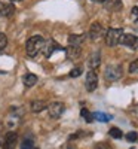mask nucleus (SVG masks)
Segmentation results:
<instances>
[{
	"label": "nucleus",
	"instance_id": "f3484780",
	"mask_svg": "<svg viewBox=\"0 0 138 149\" xmlns=\"http://www.w3.org/2000/svg\"><path fill=\"white\" fill-rule=\"evenodd\" d=\"M92 116H94V119H97V121H99V122H107V121L111 119L110 115L103 113V112H95V113H92Z\"/></svg>",
	"mask_w": 138,
	"mask_h": 149
},
{
	"label": "nucleus",
	"instance_id": "c756f323",
	"mask_svg": "<svg viewBox=\"0 0 138 149\" xmlns=\"http://www.w3.org/2000/svg\"><path fill=\"white\" fill-rule=\"evenodd\" d=\"M31 149H39V148H31Z\"/></svg>",
	"mask_w": 138,
	"mask_h": 149
},
{
	"label": "nucleus",
	"instance_id": "c85d7f7f",
	"mask_svg": "<svg viewBox=\"0 0 138 149\" xmlns=\"http://www.w3.org/2000/svg\"><path fill=\"white\" fill-rule=\"evenodd\" d=\"M12 2H21V0H12Z\"/></svg>",
	"mask_w": 138,
	"mask_h": 149
},
{
	"label": "nucleus",
	"instance_id": "ddd939ff",
	"mask_svg": "<svg viewBox=\"0 0 138 149\" xmlns=\"http://www.w3.org/2000/svg\"><path fill=\"white\" fill-rule=\"evenodd\" d=\"M104 5L107 10H117L122 8V0H106Z\"/></svg>",
	"mask_w": 138,
	"mask_h": 149
},
{
	"label": "nucleus",
	"instance_id": "20e7f679",
	"mask_svg": "<svg viewBox=\"0 0 138 149\" xmlns=\"http://www.w3.org/2000/svg\"><path fill=\"white\" fill-rule=\"evenodd\" d=\"M64 110H66V106H64V103H61V102H54V103H51L48 106V113L54 119L59 118L62 113H64Z\"/></svg>",
	"mask_w": 138,
	"mask_h": 149
},
{
	"label": "nucleus",
	"instance_id": "f03ea898",
	"mask_svg": "<svg viewBox=\"0 0 138 149\" xmlns=\"http://www.w3.org/2000/svg\"><path fill=\"white\" fill-rule=\"evenodd\" d=\"M122 36H123L122 29H108L106 31V43H107V46H116V45H119Z\"/></svg>",
	"mask_w": 138,
	"mask_h": 149
},
{
	"label": "nucleus",
	"instance_id": "bb28decb",
	"mask_svg": "<svg viewBox=\"0 0 138 149\" xmlns=\"http://www.w3.org/2000/svg\"><path fill=\"white\" fill-rule=\"evenodd\" d=\"M132 15L134 17H138V8H134L132 9Z\"/></svg>",
	"mask_w": 138,
	"mask_h": 149
},
{
	"label": "nucleus",
	"instance_id": "2eb2a0df",
	"mask_svg": "<svg viewBox=\"0 0 138 149\" xmlns=\"http://www.w3.org/2000/svg\"><path fill=\"white\" fill-rule=\"evenodd\" d=\"M24 85H26V86H28V88H30V86H33V85H36L37 84V76H36V74H33V73H27L26 74V76H24Z\"/></svg>",
	"mask_w": 138,
	"mask_h": 149
},
{
	"label": "nucleus",
	"instance_id": "b1692460",
	"mask_svg": "<svg viewBox=\"0 0 138 149\" xmlns=\"http://www.w3.org/2000/svg\"><path fill=\"white\" fill-rule=\"evenodd\" d=\"M137 139H138V134H137L135 131H131V133L126 134V140H128V142H135Z\"/></svg>",
	"mask_w": 138,
	"mask_h": 149
},
{
	"label": "nucleus",
	"instance_id": "dca6fc26",
	"mask_svg": "<svg viewBox=\"0 0 138 149\" xmlns=\"http://www.w3.org/2000/svg\"><path fill=\"white\" fill-rule=\"evenodd\" d=\"M99 63H101V58H99V52L92 54L91 58H89V67L94 70V69H97V67L99 66Z\"/></svg>",
	"mask_w": 138,
	"mask_h": 149
},
{
	"label": "nucleus",
	"instance_id": "39448f33",
	"mask_svg": "<svg viewBox=\"0 0 138 149\" xmlns=\"http://www.w3.org/2000/svg\"><path fill=\"white\" fill-rule=\"evenodd\" d=\"M85 86H86V90L92 93L97 90V86H98V76H97V73L94 70H89L86 74V81H85Z\"/></svg>",
	"mask_w": 138,
	"mask_h": 149
},
{
	"label": "nucleus",
	"instance_id": "412c9836",
	"mask_svg": "<svg viewBox=\"0 0 138 149\" xmlns=\"http://www.w3.org/2000/svg\"><path fill=\"white\" fill-rule=\"evenodd\" d=\"M94 149H113V148H111V145H108L107 142H99V143H97V145L94 146Z\"/></svg>",
	"mask_w": 138,
	"mask_h": 149
},
{
	"label": "nucleus",
	"instance_id": "1a4fd4ad",
	"mask_svg": "<svg viewBox=\"0 0 138 149\" xmlns=\"http://www.w3.org/2000/svg\"><path fill=\"white\" fill-rule=\"evenodd\" d=\"M57 49H62V46H59L54 40H46L45 42V46H43V54H45L46 58H49V57L54 54V51H57Z\"/></svg>",
	"mask_w": 138,
	"mask_h": 149
},
{
	"label": "nucleus",
	"instance_id": "a878e982",
	"mask_svg": "<svg viewBox=\"0 0 138 149\" xmlns=\"http://www.w3.org/2000/svg\"><path fill=\"white\" fill-rule=\"evenodd\" d=\"M62 149H77V148L74 146L73 143H70V142H68V143H66L64 146H62Z\"/></svg>",
	"mask_w": 138,
	"mask_h": 149
},
{
	"label": "nucleus",
	"instance_id": "393cba45",
	"mask_svg": "<svg viewBox=\"0 0 138 149\" xmlns=\"http://www.w3.org/2000/svg\"><path fill=\"white\" fill-rule=\"evenodd\" d=\"M129 72L131 73H138V60H135L134 63L129 64Z\"/></svg>",
	"mask_w": 138,
	"mask_h": 149
},
{
	"label": "nucleus",
	"instance_id": "9b49d317",
	"mask_svg": "<svg viewBox=\"0 0 138 149\" xmlns=\"http://www.w3.org/2000/svg\"><path fill=\"white\" fill-rule=\"evenodd\" d=\"M85 40V34H70L68 36V45L71 46H80Z\"/></svg>",
	"mask_w": 138,
	"mask_h": 149
},
{
	"label": "nucleus",
	"instance_id": "f257e3e1",
	"mask_svg": "<svg viewBox=\"0 0 138 149\" xmlns=\"http://www.w3.org/2000/svg\"><path fill=\"white\" fill-rule=\"evenodd\" d=\"M45 39L42 36H33L27 40L26 43V51L28 54V57H36L39 55L43 51V46H45Z\"/></svg>",
	"mask_w": 138,
	"mask_h": 149
},
{
	"label": "nucleus",
	"instance_id": "cd10ccee",
	"mask_svg": "<svg viewBox=\"0 0 138 149\" xmlns=\"http://www.w3.org/2000/svg\"><path fill=\"white\" fill-rule=\"evenodd\" d=\"M92 2H97V3H104L106 0H92Z\"/></svg>",
	"mask_w": 138,
	"mask_h": 149
},
{
	"label": "nucleus",
	"instance_id": "423d86ee",
	"mask_svg": "<svg viewBox=\"0 0 138 149\" xmlns=\"http://www.w3.org/2000/svg\"><path fill=\"white\" fill-rule=\"evenodd\" d=\"M103 36H106L104 27L99 22H94L91 26V29H89V37L92 40H98V39H101Z\"/></svg>",
	"mask_w": 138,
	"mask_h": 149
},
{
	"label": "nucleus",
	"instance_id": "7ed1b4c3",
	"mask_svg": "<svg viewBox=\"0 0 138 149\" xmlns=\"http://www.w3.org/2000/svg\"><path fill=\"white\" fill-rule=\"evenodd\" d=\"M104 76L107 81L110 82H115L117 79L122 78V67L119 64H110L107 69H106V73H104Z\"/></svg>",
	"mask_w": 138,
	"mask_h": 149
},
{
	"label": "nucleus",
	"instance_id": "a211bd4d",
	"mask_svg": "<svg viewBox=\"0 0 138 149\" xmlns=\"http://www.w3.org/2000/svg\"><path fill=\"white\" fill-rule=\"evenodd\" d=\"M80 115H82V118H85V121L86 122H92L94 121V116H92V113L88 109H82L80 110Z\"/></svg>",
	"mask_w": 138,
	"mask_h": 149
},
{
	"label": "nucleus",
	"instance_id": "4468645a",
	"mask_svg": "<svg viewBox=\"0 0 138 149\" xmlns=\"http://www.w3.org/2000/svg\"><path fill=\"white\" fill-rule=\"evenodd\" d=\"M46 107H48V104H46V102H43V100H34V102L31 103V110L34 112V113H39V112L45 110Z\"/></svg>",
	"mask_w": 138,
	"mask_h": 149
},
{
	"label": "nucleus",
	"instance_id": "f8f14e48",
	"mask_svg": "<svg viewBox=\"0 0 138 149\" xmlns=\"http://www.w3.org/2000/svg\"><path fill=\"white\" fill-rule=\"evenodd\" d=\"M67 54H68V58L77 60V58L80 57V54H82V48H80V46H71V45H68Z\"/></svg>",
	"mask_w": 138,
	"mask_h": 149
},
{
	"label": "nucleus",
	"instance_id": "5701e85b",
	"mask_svg": "<svg viewBox=\"0 0 138 149\" xmlns=\"http://www.w3.org/2000/svg\"><path fill=\"white\" fill-rule=\"evenodd\" d=\"M80 74H82V67H76V69H73L70 72V76L71 78H77V76H80Z\"/></svg>",
	"mask_w": 138,
	"mask_h": 149
},
{
	"label": "nucleus",
	"instance_id": "6e6552de",
	"mask_svg": "<svg viewBox=\"0 0 138 149\" xmlns=\"http://www.w3.org/2000/svg\"><path fill=\"white\" fill-rule=\"evenodd\" d=\"M17 143H18V136L17 133H8L6 137H5V142H3V149H15L17 148Z\"/></svg>",
	"mask_w": 138,
	"mask_h": 149
},
{
	"label": "nucleus",
	"instance_id": "4be33fe9",
	"mask_svg": "<svg viewBox=\"0 0 138 149\" xmlns=\"http://www.w3.org/2000/svg\"><path fill=\"white\" fill-rule=\"evenodd\" d=\"M6 45H8V37H6V34H5V33H0V51H2Z\"/></svg>",
	"mask_w": 138,
	"mask_h": 149
},
{
	"label": "nucleus",
	"instance_id": "9d476101",
	"mask_svg": "<svg viewBox=\"0 0 138 149\" xmlns=\"http://www.w3.org/2000/svg\"><path fill=\"white\" fill-rule=\"evenodd\" d=\"M14 5L12 3H6V2H0V17H10L14 14Z\"/></svg>",
	"mask_w": 138,
	"mask_h": 149
},
{
	"label": "nucleus",
	"instance_id": "0eeeda50",
	"mask_svg": "<svg viewBox=\"0 0 138 149\" xmlns=\"http://www.w3.org/2000/svg\"><path fill=\"white\" fill-rule=\"evenodd\" d=\"M120 43L131 48V49H137L138 48V37L135 34H123L120 39Z\"/></svg>",
	"mask_w": 138,
	"mask_h": 149
},
{
	"label": "nucleus",
	"instance_id": "aec40b11",
	"mask_svg": "<svg viewBox=\"0 0 138 149\" xmlns=\"http://www.w3.org/2000/svg\"><path fill=\"white\" fill-rule=\"evenodd\" d=\"M31 148H34V142H33V140H30V139L22 140V143H21V149H31Z\"/></svg>",
	"mask_w": 138,
	"mask_h": 149
},
{
	"label": "nucleus",
	"instance_id": "6ab92c4d",
	"mask_svg": "<svg viewBox=\"0 0 138 149\" xmlns=\"http://www.w3.org/2000/svg\"><path fill=\"white\" fill-rule=\"evenodd\" d=\"M110 136H111L113 139H122L123 133H122V130H119V128H116V127H113V128H110Z\"/></svg>",
	"mask_w": 138,
	"mask_h": 149
}]
</instances>
